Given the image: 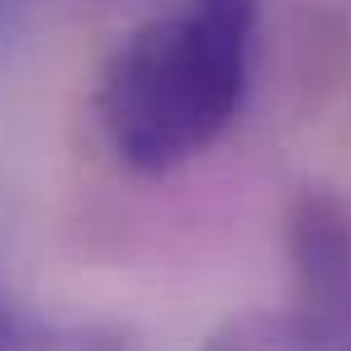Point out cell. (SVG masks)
<instances>
[{"mask_svg":"<svg viewBox=\"0 0 351 351\" xmlns=\"http://www.w3.org/2000/svg\"><path fill=\"white\" fill-rule=\"evenodd\" d=\"M256 38V0H185L147 19L100 76V128L128 171L162 176L233 123Z\"/></svg>","mask_w":351,"mask_h":351,"instance_id":"obj_1","label":"cell"},{"mask_svg":"<svg viewBox=\"0 0 351 351\" xmlns=\"http://www.w3.org/2000/svg\"><path fill=\"white\" fill-rule=\"evenodd\" d=\"M290 266L299 313L351 332V204L332 190H304L290 209Z\"/></svg>","mask_w":351,"mask_h":351,"instance_id":"obj_2","label":"cell"},{"mask_svg":"<svg viewBox=\"0 0 351 351\" xmlns=\"http://www.w3.org/2000/svg\"><path fill=\"white\" fill-rule=\"evenodd\" d=\"M209 351H351V332H337L328 323L290 313H242L233 318Z\"/></svg>","mask_w":351,"mask_h":351,"instance_id":"obj_3","label":"cell"},{"mask_svg":"<svg viewBox=\"0 0 351 351\" xmlns=\"http://www.w3.org/2000/svg\"><path fill=\"white\" fill-rule=\"evenodd\" d=\"M29 5H34V0H0V62H5L10 48H14V38L24 34Z\"/></svg>","mask_w":351,"mask_h":351,"instance_id":"obj_4","label":"cell"}]
</instances>
